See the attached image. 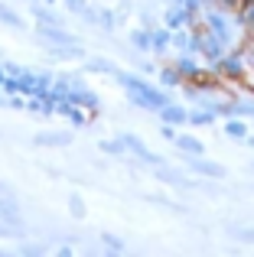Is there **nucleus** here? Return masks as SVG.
Here are the masks:
<instances>
[{"mask_svg": "<svg viewBox=\"0 0 254 257\" xmlns=\"http://www.w3.org/2000/svg\"><path fill=\"white\" fill-rule=\"evenodd\" d=\"M215 65L222 69V75H225V78H241V72L248 69V65H244V56H241V52H235V56H222Z\"/></svg>", "mask_w": 254, "mask_h": 257, "instance_id": "1", "label": "nucleus"}, {"mask_svg": "<svg viewBox=\"0 0 254 257\" xmlns=\"http://www.w3.org/2000/svg\"><path fill=\"white\" fill-rule=\"evenodd\" d=\"M192 170H196L199 176H209V179H222L225 176V166L209 163V160H202V157H192Z\"/></svg>", "mask_w": 254, "mask_h": 257, "instance_id": "2", "label": "nucleus"}, {"mask_svg": "<svg viewBox=\"0 0 254 257\" xmlns=\"http://www.w3.org/2000/svg\"><path fill=\"white\" fill-rule=\"evenodd\" d=\"M173 144H176L183 153H189V157H202V153H205V147L199 144L196 137H189V134H176V140H173Z\"/></svg>", "mask_w": 254, "mask_h": 257, "instance_id": "3", "label": "nucleus"}, {"mask_svg": "<svg viewBox=\"0 0 254 257\" xmlns=\"http://www.w3.org/2000/svg\"><path fill=\"white\" fill-rule=\"evenodd\" d=\"M0 221H7V225H17L20 221V208L10 195H0Z\"/></svg>", "mask_w": 254, "mask_h": 257, "instance_id": "4", "label": "nucleus"}, {"mask_svg": "<svg viewBox=\"0 0 254 257\" xmlns=\"http://www.w3.org/2000/svg\"><path fill=\"white\" fill-rule=\"evenodd\" d=\"M235 17H238V23H241L244 30L254 33V0H241L238 10H235Z\"/></svg>", "mask_w": 254, "mask_h": 257, "instance_id": "5", "label": "nucleus"}, {"mask_svg": "<svg viewBox=\"0 0 254 257\" xmlns=\"http://www.w3.org/2000/svg\"><path fill=\"white\" fill-rule=\"evenodd\" d=\"M160 117H163V124H183V120H189V114L176 104H163L160 107Z\"/></svg>", "mask_w": 254, "mask_h": 257, "instance_id": "6", "label": "nucleus"}, {"mask_svg": "<svg viewBox=\"0 0 254 257\" xmlns=\"http://www.w3.org/2000/svg\"><path fill=\"white\" fill-rule=\"evenodd\" d=\"M39 36H43V39H52V43H59V46H72V43H75L72 36H65V33L56 30V26H43V30H39Z\"/></svg>", "mask_w": 254, "mask_h": 257, "instance_id": "7", "label": "nucleus"}, {"mask_svg": "<svg viewBox=\"0 0 254 257\" xmlns=\"http://www.w3.org/2000/svg\"><path fill=\"white\" fill-rule=\"evenodd\" d=\"M157 170H160V176H163V179H166V182H170V186H192V182H189V179H186V176H183V173H176V170H170V166H163V163H160V166H157Z\"/></svg>", "mask_w": 254, "mask_h": 257, "instance_id": "8", "label": "nucleus"}, {"mask_svg": "<svg viewBox=\"0 0 254 257\" xmlns=\"http://www.w3.org/2000/svg\"><path fill=\"white\" fill-rule=\"evenodd\" d=\"M173 43V36H170V33H166V30H153V26H150V46H153V49H166V46H170Z\"/></svg>", "mask_w": 254, "mask_h": 257, "instance_id": "9", "label": "nucleus"}, {"mask_svg": "<svg viewBox=\"0 0 254 257\" xmlns=\"http://www.w3.org/2000/svg\"><path fill=\"white\" fill-rule=\"evenodd\" d=\"M36 144L39 147H65V144H69V137H65V134H39Z\"/></svg>", "mask_w": 254, "mask_h": 257, "instance_id": "10", "label": "nucleus"}, {"mask_svg": "<svg viewBox=\"0 0 254 257\" xmlns=\"http://www.w3.org/2000/svg\"><path fill=\"white\" fill-rule=\"evenodd\" d=\"M225 134L235 137V140H244L248 137V124H244V120H228V124H225Z\"/></svg>", "mask_w": 254, "mask_h": 257, "instance_id": "11", "label": "nucleus"}, {"mask_svg": "<svg viewBox=\"0 0 254 257\" xmlns=\"http://www.w3.org/2000/svg\"><path fill=\"white\" fill-rule=\"evenodd\" d=\"M131 43L134 46H137V49H153V46H150V33H134V36H131Z\"/></svg>", "mask_w": 254, "mask_h": 257, "instance_id": "12", "label": "nucleus"}, {"mask_svg": "<svg viewBox=\"0 0 254 257\" xmlns=\"http://www.w3.org/2000/svg\"><path fill=\"white\" fill-rule=\"evenodd\" d=\"M101 150L104 153H114V157H124V144H121V140H104Z\"/></svg>", "mask_w": 254, "mask_h": 257, "instance_id": "13", "label": "nucleus"}, {"mask_svg": "<svg viewBox=\"0 0 254 257\" xmlns=\"http://www.w3.org/2000/svg\"><path fill=\"white\" fill-rule=\"evenodd\" d=\"M212 4H215L218 10H225V13H235V10H238V4H241V0H212Z\"/></svg>", "mask_w": 254, "mask_h": 257, "instance_id": "14", "label": "nucleus"}, {"mask_svg": "<svg viewBox=\"0 0 254 257\" xmlns=\"http://www.w3.org/2000/svg\"><path fill=\"white\" fill-rule=\"evenodd\" d=\"M192 124H209V120H215V111H202V114H189Z\"/></svg>", "mask_w": 254, "mask_h": 257, "instance_id": "15", "label": "nucleus"}, {"mask_svg": "<svg viewBox=\"0 0 254 257\" xmlns=\"http://www.w3.org/2000/svg\"><path fill=\"white\" fill-rule=\"evenodd\" d=\"M231 234H235L238 241H244V244H251V241H254V228H238V231H231Z\"/></svg>", "mask_w": 254, "mask_h": 257, "instance_id": "16", "label": "nucleus"}, {"mask_svg": "<svg viewBox=\"0 0 254 257\" xmlns=\"http://www.w3.org/2000/svg\"><path fill=\"white\" fill-rule=\"evenodd\" d=\"M91 69H98V72H111V75H117V69L111 62H104V59H95V62H91Z\"/></svg>", "mask_w": 254, "mask_h": 257, "instance_id": "17", "label": "nucleus"}, {"mask_svg": "<svg viewBox=\"0 0 254 257\" xmlns=\"http://www.w3.org/2000/svg\"><path fill=\"white\" fill-rule=\"evenodd\" d=\"M241 56H244V65H248V69L254 72V43L244 46V49H241Z\"/></svg>", "mask_w": 254, "mask_h": 257, "instance_id": "18", "label": "nucleus"}, {"mask_svg": "<svg viewBox=\"0 0 254 257\" xmlns=\"http://www.w3.org/2000/svg\"><path fill=\"white\" fill-rule=\"evenodd\" d=\"M0 20H7V23H13V26L20 23V20H17V13H10L7 7H0Z\"/></svg>", "mask_w": 254, "mask_h": 257, "instance_id": "19", "label": "nucleus"}, {"mask_svg": "<svg viewBox=\"0 0 254 257\" xmlns=\"http://www.w3.org/2000/svg\"><path fill=\"white\" fill-rule=\"evenodd\" d=\"M69 4V10H75V13H85L88 7H85V0H65Z\"/></svg>", "mask_w": 254, "mask_h": 257, "instance_id": "20", "label": "nucleus"}, {"mask_svg": "<svg viewBox=\"0 0 254 257\" xmlns=\"http://www.w3.org/2000/svg\"><path fill=\"white\" fill-rule=\"evenodd\" d=\"M72 215H75V218H82V215H85V205H82V199H72Z\"/></svg>", "mask_w": 254, "mask_h": 257, "instance_id": "21", "label": "nucleus"}, {"mask_svg": "<svg viewBox=\"0 0 254 257\" xmlns=\"http://www.w3.org/2000/svg\"><path fill=\"white\" fill-rule=\"evenodd\" d=\"M13 234H17V231H13V225H7V221H0V238H13Z\"/></svg>", "mask_w": 254, "mask_h": 257, "instance_id": "22", "label": "nucleus"}, {"mask_svg": "<svg viewBox=\"0 0 254 257\" xmlns=\"http://www.w3.org/2000/svg\"><path fill=\"white\" fill-rule=\"evenodd\" d=\"M251 170H254V166H251Z\"/></svg>", "mask_w": 254, "mask_h": 257, "instance_id": "23", "label": "nucleus"}]
</instances>
